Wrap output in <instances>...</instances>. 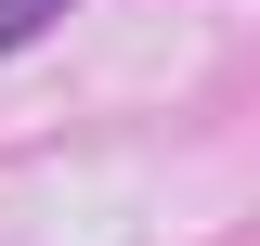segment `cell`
I'll list each match as a JSON object with an SVG mask.
<instances>
[{"label": "cell", "mask_w": 260, "mask_h": 246, "mask_svg": "<svg viewBox=\"0 0 260 246\" xmlns=\"http://www.w3.org/2000/svg\"><path fill=\"white\" fill-rule=\"evenodd\" d=\"M52 13H65V0H0V52H26V39L52 26Z\"/></svg>", "instance_id": "cell-1"}]
</instances>
